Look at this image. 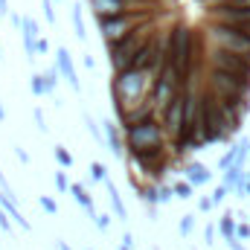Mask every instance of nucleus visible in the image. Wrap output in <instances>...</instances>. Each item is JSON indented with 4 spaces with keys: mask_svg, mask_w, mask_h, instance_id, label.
Returning <instances> with one entry per match:
<instances>
[{
    "mask_svg": "<svg viewBox=\"0 0 250 250\" xmlns=\"http://www.w3.org/2000/svg\"><path fill=\"white\" fill-rule=\"evenodd\" d=\"M84 67H87V70H90V73H93V70H96V59H93V56H90V53H84Z\"/></svg>",
    "mask_w": 250,
    "mask_h": 250,
    "instance_id": "nucleus-40",
    "label": "nucleus"
},
{
    "mask_svg": "<svg viewBox=\"0 0 250 250\" xmlns=\"http://www.w3.org/2000/svg\"><path fill=\"white\" fill-rule=\"evenodd\" d=\"M245 195H250V172H248V178H245Z\"/></svg>",
    "mask_w": 250,
    "mask_h": 250,
    "instance_id": "nucleus-45",
    "label": "nucleus"
},
{
    "mask_svg": "<svg viewBox=\"0 0 250 250\" xmlns=\"http://www.w3.org/2000/svg\"><path fill=\"white\" fill-rule=\"evenodd\" d=\"M87 250H93V248H87Z\"/></svg>",
    "mask_w": 250,
    "mask_h": 250,
    "instance_id": "nucleus-49",
    "label": "nucleus"
},
{
    "mask_svg": "<svg viewBox=\"0 0 250 250\" xmlns=\"http://www.w3.org/2000/svg\"><path fill=\"white\" fill-rule=\"evenodd\" d=\"M29 90H32V96H47V90H44V73H32L29 76Z\"/></svg>",
    "mask_w": 250,
    "mask_h": 250,
    "instance_id": "nucleus-22",
    "label": "nucleus"
},
{
    "mask_svg": "<svg viewBox=\"0 0 250 250\" xmlns=\"http://www.w3.org/2000/svg\"><path fill=\"white\" fill-rule=\"evenodd\" d=\"M15 157H18V160H21L23 166L29 163V154H26V148H21V146H15Z\"/></svg>",
    "mask_w": 250,
    "mask_h": 250,
    "instance_id": "nucleus-38",
    "label": "nucleus"
},
{
    "mask_svg": "<svg viewBox=\"0 0 250 250\" xmlns=\"http://www.w3.org/2000/svg\"><path fill=\"white\" fill-rule=\"evenodd\" d=\"M209 23H221V26H233L250 32V9H233V6H218V9H207Z\"/></svg>",
    "mask_w": 250,
    "mask_h": 250,
    "instance_id": "nucleus-9",
    "label": "nucleus"
},
{
    "mask_svg": "<svg viewBox=\"0 0 250 250\" xmlns=\"http://www.w3.org/2000/svg\"><path fill=\"white\" fill-rule=\"evenodd\" d=\"M236 215L233 212H224L221 215V221H218V230H221V236H224V242H233L236 239Z\"/></svg>",
    "mask_w": 250,
    "mask_h": 250,
    "instance_id": "nucleus-18",
    "label": "nucleus"
},
{
    "mask_svg": "<svg viewBox=\"0 0 250 250\" xmlns=\"http://www.w3.org/2000/svg\"><path fill=\"white\" fill-rule=\"evenodd\" d=\"M172 198H175L172 187H166V184H160V187H157V204H169Z\"/></svg>",
    "mask_w": 250,
    "mask_h": 250,
    "instance_id": "nucleus-28",
    "label": "nucleus"
},
{
    "mask_svg": "<svg viewBox=\"0 0 250 250\" xmlns=\"http://www.w3.org/2000/svg\"><path fill=\"white\" fill-rule=\"evenodd\" d=\"M151 29H154V21H151L148 26H143L140 32H134V35H128L123 41H117V44H105V47H108V64H111V73H114V76L134 67L140 50H143V44L154 35Z\"/></svg>",
    "mask_w": 250,
    "mask_h": 250,
    "instance_id": "nucleus-2",
    "label": "nucleus"
},
{
    "mask_svg": "<svg viewBox=\"0 0 250 250\" xmlns=\"http://www.w3.org/2000/svg\"><path fill=\"white\" fill-rule=\"evenodd\" d=\"M35 53H38V56H47V53H50V41H47L44 35L38 38V44H35Z\"/></svg>",
    "mask_w": 250,
    "mask_h": 250,
    "instance_id": "nucleus-33",
    "label": "nucleus"
},
{
    "mask_svg": "<svg viewBox=\"0 0 250 250\" xmlns=\"http://www.w3.org/2000/svg\"><path fill=\"white\" fill-rule=\"evenodd\" d=\"M70 195H73V198H76V204L87 212V218H90V221H96V215H99V212H96V204H93V198H90L87 187H84V184H70Z\"/></svg>",
    "mask_w": 250,
    "mask_h": 250,
    "instance_id": "nucleus-14",
    "label": "nucleus"
},
{
    "mask_svg": "<svg viewBox=\"0 0 250 250\" xmlns=\"http://www.w3.org/2000/svg\"><path fill=\"white\" fill-rule=\"evenodd\" d=\"M0 189H6V192H9V184H6V175H3V169H0Z\"/></svg>",
    "mask_w": 250,
    "mask_h": 250,
    "instance_id": "nucleus-43",
    "label": "nucleus"
},
{
    "mask_svg": "<svg viewBox=\"0 0 250 250\" xmlns=\"http://www.w3.org/2000/svg\"><path fill=\"white\" fill-rule=\"evenodd\" d=\"M0 209L9 215V218H15V224H21V230H32V224H29V218L15 207V201H12V192H6V189H0Z\"/></svg>",
    "mask_w": 250,
    "mask_h": 250,
    "instance_id": "nucleus-13",
    "label": "nucleus"
},
{
    "mask_svg": "<svg viewBox=\"0 0 250 250\" xmlns=\"http://www.w3.org/2000/svg\"><path fill=\"white\" fill-rule=\"evenodd\" d=\"M207 64L212 70H221V73H230V76H239V79H250V59H242V56H233V53H224V50H209Z\"/></svg>",
    "mask_w": 250,
    "mask_h": 250,
    "instance_id": "nucleus-8",
    "label": "nucleus"
},
{
    "mask_svg": "<svg viewBox=\"0 0 250 250\" xmlns=\"http://www.w3.org/2000/svg\"><path fill=\"white\" fill-rule=\"evenodd\" d=\"M32 120H35V128H38L41 134H47V131H50V128H47V120H44V111H41V108H35V111H32Z\"/></svg>",
    "mask_w": 250,
    "mask_h": 250,
    "instance_id": "nucleus-29",
    "label": "nucleus"
},
{
    "mask_svg": "<svg viewBox=\"0 0 250 250\" xmlns=\"http://www.w3.org/2000/svg\"><path fill=\"white\" fill-rule=\"evenodd\" d=\"M90 12L96 15V21H108V18H120L131 12H154L157 0H87Z\"/></svg>",
    "mask_w": 250,
    "mask_h": 250,
    "instance_id": "nucleus-6",
    "label": "nucleus"
},
{
    "mask_svg": "<svg viewBox=\"0 0 250 250\" xmlns=\"http://www.w3.org/2000/svg\"><path fill=\"white\" fill-rule=\"evenodd\" d=\"M192 230H195V215H184V218L178 221V233H181V236H189Z\"/></svg>",
    "mask_w": 250,
    "mask_h": 250,
    "instance_id": "nucleus-27",
    "label": "nucleus"
},
{
    "mask_svg": "<svg viewBox=\"0 0 250 250\" xmlns=\"http://www.w3.org/2000/svg\"><path fill=\"white\" fill-rule=\"evenodd\" d=\"M151 82L154 79L140 73V70H125V73H117L111 79V102H114V114H117L120 123L143 99L151 96Z\"/></svg>",
    "mask_w": 250,
    "mask_h": 250,
    "instance_id": "nucleus-1",
    "label": "nucleus"
},
{
    "mask_svg": "<svg viewBox=\"0 0 250 250\" xmlns=\"http://www.w3.org/2000/svg\"><path fill=\"white\" fill-rule=\"evenodd\" d=\"M227 248H230V250H248L245 245H242V242H239V239H233V242H227Z\"/></svg>",
    "mask_w": 250,
    "mask_h": 250,
    "instance_id": "nucleus-42",
    "label": "nucleus"
},
{
    "mask_svg": "<svg viewBox=\"0 0 250 250\" xmlns=\"http://www.w3.org/2000/svg\"><path fill=\"white\" fill-rule=\"evenodd\" d=\"M212 207H215V204H212V198H201V201H198V209H201V212H209Z\"/></svg>",
    "mask_w": 250,
    "mask_h": 250,
    "instance_id": "nucleus-39",
    "label": "nucleus"
},
{
    "mask_svg": "<svg viewBox=\"0 0 250 250\" xmlns=\"http://www.w3.org/2000/svg\"><path fill=\"white\" fill-rule=\"evenodd\" d=\"M0 56H3V50H0Z\"/></svg>",
    "mask_w": 250,
    "mask_h": 250,
    "instance_id": "nucleus-48",
    "label": "nucleus"
},
{
    "mask_svg": "<svg viewBox=\"0 0 250 250\" xmlns=\"http://www.w3.org/2000/svg\"><path fill=\"white\" fill-rule=\"evenodd\" d=\"M154 21V12H131V15H120V18H108V21H96V29L102 35L105 44H117L128 35L140 32L143 26H148Z\"/></svg>",
    "mask_w": 250,
    "mask_h": 250,
    "instance_id": "nucleus-3",
    "label": "nucleus"
},
{
    "mask_svg": "<svg viewBox=\"0 0 250 250\" xmlns=\"http://www.w3.org/2000/svg\"><path fill=\"white\" fill-rule=\"evenodd\" d=\"M184 175H187V181L192 187H204V184L212 181V172H209L204 163H187V166H184Z\"/></svg>",
    "mask_w": 250,
    "mask_h": 250,
    "instance_id": "nucleus-15",
    "label": "nucleus"
},
{
    "mask_svg": "<svg viewBox=\"0 0 250 250\" xmlns=\"http://www.w3.org/2000/svg\"><path fill=\"white\" fill-rule=\"evenodd\" d=\"M227 192H230V189L224 187V184H221V187H215V189H212V195H209V198H212V204H224V201H227Z\"/></svg>",
    "mask_w": 250,
    "mask_h": 250,
    "instance_id": "nucleus-31",
    "label": "nucleus"
},
{
    "mask_svg": "<svg viewBox=\"0 0 250 250\" xmlns=\"http://www.w3.org/2000/svg\"><path fill=\"white\" fill-rule=\"evenodd\" d=\"M87 172H90V181H93V184H105V181H108V169H105V163H99V160H93Z\"/></svg>",
    "mask_w": 250,
    "mask_h": 250,
    "instance_id": "nucleus-21",
    "label": "nucleus"
},
{
    "mask_svg": "<svg viewBox=\"0 0 250 250\" xmlns=\"http://www.w3.org/2000/svg\"><path fill=\"white\" fill-rule=\"evenodd\" d=\"M9 21H12V26L21 32V26H23V15H18V12H9Z\"/></svg>",
    "mask_w": 250,
    "mask_h": 250,
    "instance_id": "nucleus-37",
    "label": "nucleus"
},
{
    "mask_svg": "<svg viewBox=\"0 0 250 250\" xmlns=\"http://www.w3.org/2000/svg\"><path fill=\"white\" fill-rule=\"evenodd\" d=\"M120 248L137 250V242H134V233H128V230H125V233H123V245H120Z\"/></svg>",
    "mask_w": 250,
    "mask_h": 250,
    "instance_id": "nucleus-34",
    "label": "nucleus"
},
{
    "mask_svg": "<svg viewBox=\"0 0 250 250\" xmlns=\"http://www.w3.org/2000/svg\"><path fill=\"white\" fill-rule=\"evenodd\" d=\"M120 250H128V248H120Z\"/></svg>",
    "mask_w": 250,
    "mask_h": 250,
    "instance_id": "nucleus-47",
    "label": "nucleus"
},
{
    "mask_svg": "<svg viewBox=\"0 0 250 250\" xmlns=\"http://www.w3.org/2000/svg\"><path fill=\"white\" fill-rule=\"evenodd\" d=\"M172 192H175V198L189 201V198H192V192H195V187H192L187 178H184V181H175V184H172Z\"/></svg>",
    "mask_w": 250,
    "mask_h": 250,
    "instance_id": "nucleus-20",
    "label": "nucleus"
},
{
    "mask_svg": "<svg viewBox=\"0 0 250 250\" xmlns=\"http://www.w3.org/2000/svg\"><path fill=\"white\" fill-rule=\"evenodd\" d=\"M125 134V148L128 151H140V148H160L166 146V131L160 120H151V123H140L134 128L123 131Z\"/></svg>",
    "mask_w": 250,
    "mask_h": 250,
    "instance_id": "nucleus-5",
    "label": "nucleus"
},
{
    "mask_svg": "<svg viewBox=\"0 0 250 250\" xmlns=\"http://www.w3.org/2000/svg\"><path fill=\"white\" fill-rule=\"evenodd\" d=\"M93 224H96V227H99V230H102V233H108V230H111V215H105V212H99V215H96V221H93Z\"/></svg>",
    "mask_w": 250,
    "mask_h": 250,
    "instance_id": "nucleus-32",
    "label": "nucleus"
},
{
    "mask_svg": "<svg viewBox=\"0 0 250 250\" xmlns=\"http://www.w3.org/2000/svg\"><path fill=\"white\" fill-rule=\"evenodd\" d=\"M207 87H209L218 99L250 96V79H239V76H230V73H221V70H212V67H209Z\"/></svg>",
    "mask_w": 250,
    "mask_h": 250,
    "instance_id": "nucleus-7",
    "label": "nucleus"
},
{
    "mask_svg": "<svg viewBox=\"0 0 250 250\" xmlns=\"http://www.w3.org/2000/svg\"><path fill=\"white\" fill-rule=\"evenodd\" d=\"M82 120H84V128H87V131H90V134H93V137H96L99 143H105V134H102V123H96V120H93V117H90L87 111H82Z\"/></svg>",
    "mask_w": 250,
    "mask_h": 250,
    "instance_id": "nucleus-19",
    "label": "nucleus"
},
{
    "mask_svg": "<svg viewBox=\"0 0 250 250\" xmlns=\"http://www.w3.org/2000/svg\"><path fill=\"white\" fill-rule=\"evenodd\" d=\"M56 248H59V250H73L70 245H67V242H56Z\"/></svg>",
    "mask_w": 250,
    "mask_h": 250,
    "instance_id": "nucleus-44",
    "label": "nucleus"
},
{
    "mask_svg": "<svg viewBox=\"0 0 250 250\" xmlns=\"http://www.w3.org/2000/svg\"><path fill=\"white\" fill-rule=\"evenodd\" d=\"M9 12H12L9 9V0H0V18H9Z\"/></svg>",
    "mask_w": 250,
    "mask_h": 250,
    "instance_id": "nucleus-41",
    "label": "nucleus"
},
{
    "mask_svg": "<svg viewBox=\"0 0 250 250\" xmlns=\"http://www.w3.org/2000/svg\"><path fill=\"white\" fill-rule=\"evenodd\" d=\"M56 70H59V76H62L64 82L73 87V93H82L79 70H76V64H73V56H70V50H67V47H59V50H56Z\"/></svg>",
    "mask_w": 250,
    "mask_h": 250,
    "instance_id": "nucleus-11",
    "label": "nucleus"
},
{
    "mask_svg": "<svg viewBox=\"0 0 250 250\" xmlns=\"http://www.w3.org/2000/svg\"><path fill=\"white\" fill-rule=\"evenodd\" d=\"M204 242H207V245H215V227H212V224L204 227Z\"/></svg>",
    "mask_w": 250,
    "mask_h": 250,
    "instance_id": "nucleus-35",
    "label": "nucleus"
},
{
    "mask_svg": "<svg viewBox=\"0 0 250 250\" xmlns=\"http://www.w3.org/2000/svg\"><path fill=\"white\" fill-rule=\"evenodd\" d=\"M70 18H73V29H76V38L84 44V41H87V26H84V6H82V3H73V12H70Z\"/></svg>",
    "mask_w": 250,
    "mask_h": 250,
    "instance_id": "nucleus-17",
    "label": "nucleus"
},
{
    "mask_svg": "<svg viewBox=\"0 0 250 250\" xmlns=\"http://www.w3.org/2000/svg\"><path fill=\"white\" fill-rule=\"evenodd\" d=\"M207 41L212 44V50H224V53L250 59V32L233 29V26H221V23H209L207 26Z\"/></svg>",
    "mask_w": 250,
    "mask_h": 250,
    "instance_id": "nucleus-4",
    "label": "nucleus"
},
{
    "mask_svg": "<svg viewBox=\"0 0 250 250\" xmlns=\"http://www.w3.org/2000/svg\"><path fill=\"white\" fill-rule=\"evenodd\" d=\"M0 123H6V108H3V102H0Z\"/></svg>",
    "mask_w": 250,
    "mask_h": 250,
    "instance_id": "nucleus-46",
    "label": "nucleus"
},
{
    "mask_svg": "<svg viewBox=\"0 0 250 250\" xmlns=\"http://www.w3.org/2000/svg\"><path fill=\"white\" fill-rule=\"evenodd\" d=\"M53 154H56V163H59L62 169H70V166H73V154H70L64 146H53Z\"/></svg>",
    "mask_w": 250,
    "mask_h": 250,
    "instance_id": "nucleus-23",
    "label": "nucleus"
},
{
    "mask_svg": "<svg viewBox=\"0 0 250 250\" xmlns=\"http://www.w3.org/2000/svg\"><path fill=\"white\" fill-rule=\"evenodd\" d=\"M59 79H62V76H59V70H56V67H50V70L44 73V90H47V93H56Z\"/></svg>",
    "mask_w": 250,
    "mask_h": 250,
    "instance_id": "nucleus-24",
    "label": "nucleus"
},
{
    "mask_svg": "<svg viewBox=\"0 0 250 250\" xmlns=\"http://www.w3.org/2000/svg\"><path fill=\"white\" fill-rule=\"evenodd\" d=\"M105 189H108V204H111L117 221H128V209H125V201H123V195H120V189L114 187L111 181H105Z\"/></svg>",
    "mask_w": 250,
    "mask_h": 250,
    "instance_id": "nucleus-16",
    "label": "nucleus"
},
{
    "mask_svg": "<svg viewBox=\"0 0 250 250\" xmlns=\"http://www.w3.org/2000/svg\"><path fill=\"white\" fill-rule=\"evenodd\" d=\"M38 207H41L44 212H50V215H56V212H59V204H56L50 195H41V198H38Z\"/></svg>",
    "mask_w": 250,
    "mask_h": 250,
    "instance_id": "nucleus-26",
    "label": "nucleus"
},
{
    "mask_svg": "<svg viewBox=\"0 0 250 250\" xmlns=\"http://www.w3.org/2000/svg\"><path fill=\"white\" fill-rule=\"evenodd\" d=\"M236 239H250V224H245V221H242V224L236 227Z\"/></svg>",
    "mask_w": 250,
    "mask_h": 250,
    "instance_id": "nucleus-36",
    "label": "nucleus"
},
{
    "mask_svg": "<svg viewBox=\"0 0 250 250\" xmlns=\"http://www.w3.org/2000/svg\"><path fill=\"white\" fill-rule=\"evenodd\" d=\"M56 189H59V195H67L70 192V181H67L64 172H56Z\"/></svg>",
    "mask_w": 250,
    "mask_h": 250,
    "instance_id": "nucleus-30",
    "label": "nucleus"
},
{
    "mask_svg": "<svg viewBox=\"0 0 250 250\" xmlns=\"http://www.w3.org/2000/svg\"><path fill=\"white\" fill-rule=\"evenodd\" d=\"M102 134H105V148H108L114 157H125V154H128V148H125V134L114 120H102Z\"/></svg>",
    "mask_w": 250,
    "mask_h": 250,
    "instance_id": "nucleus-12",
    "label": "nucleus"
},
{
    "mask_svg": "<svg viewBox=\"0 0 250 250\" xmlns=\"http://www.w3.org/2000/svg\"><path fill=\"white\" fill-rule=\"evenodd\" d=\"M41 12H44V21H47L50 26L59 21V15H56V9H53V0H41Z\"/></svg>",
    "mask_w": 250,
    "mask_h": 250,
    "instance_id": "nucleus-25",
    "label": "nucleus"
},
{
    "mask_svg": "<svg viewBox=\"0 0 250 250\" xmlns=\"http://www.w3.org/2000/svg\"><path fill=\"white\" fill-rule=\"evenodd\" d=\"M160 125H163V131H166V137H172V140H178L181 134H184V90L169 102V108L160 114Z\"/></svg>",
    "mask_w": 250,
    "mask_h": 250,
    "instance_id": "nucleus-10",
    "label": "nucleus"
}]
</instances>
